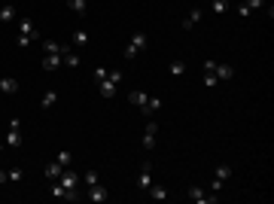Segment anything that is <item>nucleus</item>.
<instances>
[{
  "mask_svg": "<svg viewBox=\"0 0 274 204\" xmlns=\"http://www.w3.org/2000/svg\"><path fill=\"white\" fill-rule=\"evenodd\" d=\"M201 18H204V9H201V6L195 3V6H192L189 13H186V18H183V25H180V28H183V31H192V28H195Z\"/></svg>",
  "mask_w": 274,
  "mask_h": 204,
  "instance_id": "nucleus-5",
  "label": "nucleus"
},
{
  "mask_svg": "<svg viewBox=\"0 0 274 204\" xmlns=\"http://www.w3.org/2000/svg\"><path fill=\"white\" fill-rule=\"evenodd\" d=\"M213 73H216V79H232V76H235V67H232V64H216Z\"/></svg>",
  "mask_w": 274,
  "mask_h": 204,
  "instance_id": "nucleus-20",
  "label": "nucleus"
},
{
  "mask_svg": "<svg viewBox=\"0 0 274 204\" xmlns=\"http://www.w3.org/2000/svg\"><path fill=\"white\" fill-rule=\"evenodd\" d=\"M6 180H9V174H6V171H0V186H3Z\"/></svg>",
  "mask_w": 274,
  "mask_h": 204,
  "instance_id": "nucleus-38",
  "label": "nucleus"
},
{
  "mask_svg": "<svg viewBox=\"0 0 274 204\" xmlns=\"http://www.w3.org/2000/svg\"><path fill=\"white\" fill-rule=\"evenodd\" d=\"M155 137H158V122H146V128H143V146H146V150H153V146H155Z\"/></svg>",
  "mask_w": 274,
  "mask_h": 204,
  "instance_id": "nucleus-9",
  "label": "nucleus"
},
{
  "mask_svg": "<svg viewBox=\"0 0 274 204\" xmlns=\"http://www.w3.org/2000/svg\"><path fill=\"white\" fill-rule=\"evenodd\" d=\"M58 183L64 186V192H73V189L79 186V177H76V171H70V168H64V174L58 177Z\"/></svg>",
  "mask_w": 274,
  "mask_h": 204,
  "instance_id": "nucleus-10",
  "label": "nucleus"
},
{
  "mask_svg": "<svg viewBox=\"0 0 274 204\" xmlns=\"http://www.w3.org/2000/svg\"><path fill=\"white\" fill-rule=\"evenodd\" d=\"M210 9L216 16H223V13H228V9H232V3H228V0H210Z\"/></svg>",
  "mask_w": 274,
  "mask_h": 204,
  "instance_id": "nucleus-21",
  "label": "nucleus"
},
{
  "mask_svg": "<svg viewBox=\"0 0 274 204\" xmlns=\"http://www.w3.org/2000/svg\"><path fill=\"white\" fill-rule=\"evenodd\" d=\"M107 73H110L107 67H98V70H95V83H101V79H107Z\"/></svg>",
  "mask_w": 274,
  "mask_h": 204,
  "instance_id": "nucleus-34",
  "label": "nucleus"
},
{
  "mask_svg": "<svg viewBox=\"0 0 274 204\" xmlns=\"http://www.w3.org/2000/svg\"><path fill=\"white\" fill-rule=\"evenodd\" d=\"M3 146H21V119H9V131Z\"/></svg>",
  "mask_w": 274,
  "mask_h": 204,
  "instance_id": "nucleus-2",
  "label": "nucleus"
},
{
  "mask_svg": "<svg viewBox=\"0 0 274 204\" xmlns=\"http://www.w3.org/2000/svg\"><path fill=\"white\" fill-rule=\"evenodd\" d=\"M153 186V165L150 162H143V168H140V177H137V189L140 192H146Z\"/></svg>",
  "mask_w": 274,
  "mask_h": 204,
  "instance_id": "nucleus-8",
  "label": "nucleus"
},
{
  "mask_svg": "<svg viewBox=\"0 0 274 204\" xmlns=\"http://www.w3.org/2000/svg\"><path fill=\"white\" fill-rule=\"evenodd\" d=\"M98 88H101V95H104V98H116V92H119V85L113 83V79H101Z\"/></svg>",
  "mask_w": 274,
  "mask_h": 204,
  "instance_id": "nucleus-14",
  "label": "nucleus"
},
{
  "mask_svg": "<svg viewBox=\"0 0 274 204\" xmlns=\"http://www.w3.org/2000/svg\"><path fill=\"white\" fill-rule=\"evenodd\" d=\"M43 52L46 55H64V52H70V46H61L55 40H43Z\"/></svg>",
  "mask_w": 274,
  "mask_h": 204,
  "instance_id": "nucleus-12",
  "label": "nucleus"
},
{
  "mask_svg": "<svg viewBox=\"0 0 274 204\" xmlns=\"http://www.w3.org/2000/svg\"><path fill=\"white\" fill-rule=\"evenodd\" d=\"M67 6H70L76 16H86V9H88V3H86V0H67Z\"/></svg>",
  "mask_w": 274,
  "mask_h": 204,
  "instance_id": "nucleus-23",
  "label": "nucleus"
},
{
  "mask_svg": "<svg viewBox=\"0 0 274 204\" xmlns=\"http://www.w3.org/2000/svg\"><path fill=\"white\" fill-rule=\"evenodd\" d=\"M107 79H113V83L119 85V83H122V70H110V73H107Z\"/></svg>",
  "mask_w": 274,
  "mask_h": 204,
  "instance_id": "nucleus-35",
  "label": "nucleus"
},
{
  "mask_svg": "<svg viewBox=\"0 0 274 204\" xmlns=\"http://www.w3.org/2000/svg\"><path fill=\"white\" fill-rule=\"evenodd\" d=\"M55 104H58V95H55V92H46L43 101H40V107H43V110H49V107H55Z\"/></svg>",
  "mask_w": 274,
  "mask_h": 204,
  "instance_id": "nucleus-25",
  "label": "nucleus"
},
{
  "mask_svg": "<svg viewBox=\"0 0 274 204\" xmlns=\"http://www.w3.org/2000/svg\"><path fill=\"white\" fill-rule=\"evenodd\" d=\"M228 177H232V168H228V165H220V168H216V174H213V183H210V192H216V195H220Z\"/></svg>",
  "mask_w": 274,
  "mask_h": 204,
  "instance_id": "nucleus-3",
  "label": "nucleus"
},
{
  "mask_svg": "<svg viewBox=\"0 0 274 204\" xmlns=\"http://www.w3.org/2000/svg\"><path fill=\"white\" fill-rule=\"evenodd\" d=\"M9 180H13V183H18V180H21V168H9Z\"/></svg>",
  "mask_w": 274,
  "mask_h": 204,
  "instance_id": "nucleus-31",
  "label": "nucleus"
},
{
  "mask_svg": "<svg viewBox=\"0 0 274 204\" xmlns=\"http://www.w3.org/2000/svg\"><path fill=\"white\" fill-rule=\"evenodd\" d=\"M183 73H186V61L174 58V61H171V76H183Z\"/></svg>",
  "mask_w": 274,
  "mask_h": 204,
  "instance_id": "nucleus-22",
  "label": "nucleus"
},
{
  "mask_svg": "<svg viewBox=\"0 0 274 204\" xmlns=\"http://www.w3.org/2000/svg\"><path fill=\"white\" fill-rule=\"evenodd\" d=\"M186 195H189L192 201H198V204H216V201H220V195H216V192H210V195H207V192L198 189V186H189Z\"/></svg>",
  "mask_w": 274,
  "mask_h": 204,
  "instance_id": "nucleus-4",
  "label": "nucleus"
},
{
  "mask_svg": "<svg viewBox=\"0 0 274 204\" xmlns=\"http://www.w3.org/2000/svg\"><path fill=\"white\" fill-rule=\"evenodd\" d=\"M146 195H150L153 201H165V198H168V189H165V186H158V183H153L150 189H146Z\"/></svg>",
  "mask_w": 274,
  "mask_h": 204,
  "instance_id": "nucleus-18",
  "label": "nucleus"
},
{
  "mask_svg": "<svg viewBox=\"0 0 274 204\" xmlns=\"http://www.w3.org/2000/svg\"><path fill=\"white\" fill-rule=\"evenodd\" d=\"M52 198H64V186L58 183V180L52 183Z\"/></svg>",
  "mask_w": 274,
  "mask_h": 204,
  "instance_id": "nucleus-29",
  "label": "nucleus"
},
{
  "mask_svg": "<svg viewBox=\"0 0 274 204\" xmlns=\"http://www.w3.org/2000/svg\"><path fill=\"white\" fill-rule=\"evenodd\" d=\"M238 16H241V18H250V16H253V9H250L247 3H238Z\"/></svg>",
  "mask_w": 274,
  "mask_h": 204,
  "instance_id": "nucleus-28",
  "label": "nucleus"
},
{
  "mask_svg": "<svg viewBox=\"0 0 274 204\" xmlns=\"http://www.w3.org/2000/svg\"><path fill=\"white\" fill-rule=\"evenodd\" d=\"M61 174H64V165H58V162H49V165H46V180H49V183H55Z\"/></svg>",
  "mask_w": 274,
  "mask_h": 204,
  "instance_id": "nucleus-15",
  "label": "nucleus"
},
{
  "mask_svg": "<svg viewBox=\"0 0 274 204\" xmlns=\"http://www.w3.org/2000/svg\"><path fill=\"white\" fill-rule=\"evenodd\" d=\"M213 67H216V61L207 58V61H204V73H213Z\"/></svg>",
  "mask_w": 274,
  "mask_h": 204,
  "instance_id": "nucleus-37",
  "label": "nucleus"
},
{
  "mask_svg": "<svg viewBox=\"0 0 274 204\" xmlns=\"http://www.w3.org/2000/svg\"><path fill=\"white\" fill-rule=\"evenodd\" d=\"M98 183V171H86V186H95Z\"/></svg>",
  "mask_w": 274,
  "mask_h": 204,
  "instance_id": "nucleus-32",
  "label": "nucleus"
},
{
  "mask_svg": "<svg viewBox=\"0 0 274 204\" xmlns=\"http://www.w3.org/2000/svg\"><path fill=\"white\" fill-rule=\"evenodd\" d=\"M16 43H18V46H21V49H28V46H31V43H34V40H31V37H16Z\"/></svg>",
  "mask_w": 274,
  "mask_h": 204,
  "instance_id": "nucleus-36",
  "label": "nucleus"
},
{
  "mask_svg": "<svg viewBox=\"0 0 274 204\" xmlns=\"http://www.w3.org/2000/svg\"><path fill=\"white\" fill-rule=\"evenodd\" d=\"M18 92V79L16 76H0V95H16Z\"/></svg>",
  "mask_w": 274,
  "mask_h": 204,
  "instance_id": "nucleus-11",
  "label": "nucleus"
},
{
  "mask_svg": "<svg viewBox=\"0 0 274 204\" xmlns=\"http://www.w3.org/2000/svg\"><path fill=\"white\" fill-rule=\"evenodd\" d=\"M146 101H150V95L140 92V88H134V92L128 95V104H131V107H137V110H143V107H146Z\"/></svg>",
  "mask_w": 274,
  "mask_h": 204,
  "instance_id": "nucleus-13",
  "label": "nucleus"
},
{
  "mask_svg": "<svg viewBox=\"0 0 274 204\" xmlns=\"http://www.w3.org/2000/svg\"><path fill=\"white\" fill-rule=\"evenodd\" d=\"M216 83H220V79H216V73H204V85H207V88H213Z\"/></svg>",
  "mask_w": 274,
  "mask_h": 204,
  "instance_id": "nucleus-30",
  "label": "nucleus"
},
{
  "mask_svg": "<svg viewBox=\"0 0 274 204\" xmlns=\"http://www.w3.org/2000/svg\"><path fill=\"white\" fill-rule=\"evenodd\" d=\"M9 21H16V6L3 3V6H0V25H9Z\"/></svg>",
  "mask_w": 274,
  "mask_h": 204,
  "instance_id": "nucleus-17",
  "label": "nucleus"
},
{
  "mask_svg": "<svg viewBox=\"0 0 274 204\" xmlns=\"http://www.w3.org/2000/svg\"><path fill=\"white\" fill-rule=\"evenodd\" d=\"M55 162H58V165H64V168H70V165H73V155L67 153V150H61V153H58V158H55Z\"/></svg>",
  "mask_w": 274,
  "mask_h": 204,
  "instance_id": "nucleus-27",
  "label": "nucleus"
},
{
  "mask_svg": "<svg viewBox=\"0 0 274 204\" xmlns=\"http://www.w3.org/2000/svg\"><path fill=\"white\" fill-rule=\"evenodd\" d=\"M18 37H31L34 43L40 40V34H37V28H34V21L25 16V18H18Z\"/></svg>",
  "mask_w": 274,
  "mask_h": 204,
  "instance_id": "nucleus-7",
  "label": "nucleus"
},
{
  "mask_svg": "<svg viewBox=\"0 0 274 204\" xmlns=\"http://www.w3.org/2000/svg\"><path fill=\"white\" fill-rule=\"evenodd\" d=\"M268 3V0H247V6L250 9H253V13H256V9H262V6H265Z\"/></svg>",
  "mask_w": 274,
  "mask_h": 204,
  "instance_id": "nucleus-33",
  "label": "nucleus"
},
{
  "mask_svg": "<svg viewBox=\"0 0 274 204\" xmlns=\"http://www.w3.org/2000/svg\"><path fill=\"white\" fill-rule=\"evenodd\" d=\"M86 198H88L91 204H104V201L110 198V192H107V186H101V183H95V186H88V192H86Z\"/></svg>",
  "mask_w": 274,
  "mask_h": 204,
  "instance_id": "nucleus-6",
  "label": "nucleus"
},
{
  "mask_svg": "<svg viewBox=\"0 0 274 204\" xmlns=\"http://www.w3.org/2000/svg\"><path fill=\"white\" fill-rule=\"evenodd\" d=\"M58 67H64L61 55H43V70H58Z\"/></svg>",
  "mask_w": 274,
  "mask_h": 204,
  "instance_id": "nucleus-16",
  "label": "nucleus"
},
{
  "mask_svg": "<svg viewBox=\"0 0 274 204\" xmlns=\"http://www.w3.org/2000/svg\"><path fill=\"white\" fill-rule=\"evenodd\" d=\"M158 110H162V98H150V101H146V107H143L140 113H143V116H155Z\"/></svg>",
  "mask_w": 274,
  "mask_h": 204,
  "instance_id": "nucleus-19",
  "label": "nucleus"
},
{
  "mask_svg": "<svg viewBox=\"0 0 274 204\" xmlns=\"http://www.w3.org/2000/svg\"><path fill=\"white\" fill-rule=\"evenodd\" d=\"M146 46V31H134V37H131V43L128 46H125V61H131V58H137V55H140V49Z\"/></svg>",
  "mask_w": 274,
  "mask_h": 204,
  "instance_id": "nucleus-1",
  "label": "nucleus"
},
{
  "mask_svg": "<svg viewBox=\"0 0 274 204\" xmlns=\"http://www.w3.org/2000/svg\"><path fill=\"white\" fill-rule=\"evenodd\" d=\"M61 61H64L67 67H79V55H76V52H64Z\"/></svg>",
  "mask_w": 274,
  "mask_h": 204,
  "instance_id": "nucleus-26",
  "label": "nucleus"
},
{
  "mask_svg": "<svg viewBox=\"0 0 274 204\" xmlns=\"http://www.w3.org/2000/svg\"><path fill=\"white\" fill-rule=\"evenodd\" d=\"M204 3H210V0H204Z\"/></svg>",
  "mask_w": 274,
  "mask_h": 204,
  "instance_id": "nucleus-39",
  "label": "nucleus"
},
{
  "mask_svg": "<svg viewBox=\"0 0 274 204\" xmlns=\"http://www.w3.org/2000/svg\"><path fill=\"white\" fill-rule=\"evenodd\" d=\"M73 46H88V31H73Z\"/></svg>",
  "mask_w": 274,
  "mask_h": 204,
  "instance_id": "nucleus-24",
  "label": "nucleus"
}]
</instances>
